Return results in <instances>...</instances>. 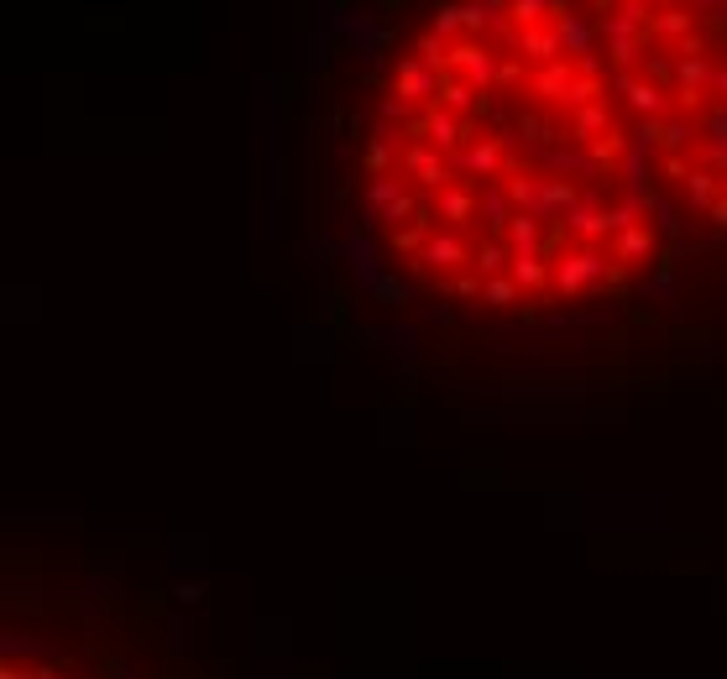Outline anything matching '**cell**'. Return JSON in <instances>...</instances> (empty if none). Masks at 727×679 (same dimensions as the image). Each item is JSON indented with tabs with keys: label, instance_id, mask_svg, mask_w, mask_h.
I'll return each instance as SVG.
<instances>
[{
	"label": "cell",
	"instance_id": "cell-1",
	"mask_svg": "<svg viewBox=\"0 0 727 679\" xmlns=\"http://www.w3.org/2000/svg\"><path fill=\"white\" fill-rule=\"evenodd\" d=\"M361 168L403 272L492 314L623 298V236L675 230L576 0H429L388 53Z\"/></svg>",
	"mask_w": 727,
	"mask_h": 679
},
{
	"label": "cell",
	"instance_id": "cell-2",
	"mask_svg": "<svg viewBox=\"0 0 727 679\" xmlns=\"http://www.w3.org/2000/svg\"><path fill=\"white\" fill-rule=\"evenodd\" d=\"M660 189L727 236V0H576Z\"/></svg>",
	"mask_w": 727,
	"mask_h": 679
},
{
	"label": "cell",
	"instance_id": "cell-3",
	"mask_svg": "<svg viewBox=\"0 0 727 679\" xmlns=\"http://www.w3.org/2000/svg\"><path fill=\"white\" fill-rule=\"evenodd\" d=\"M32 679H58V669H32Z\"/></svg>",
	"mask_w": 727,
	"mask_h": 679
}]
</instances>
